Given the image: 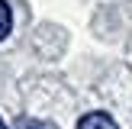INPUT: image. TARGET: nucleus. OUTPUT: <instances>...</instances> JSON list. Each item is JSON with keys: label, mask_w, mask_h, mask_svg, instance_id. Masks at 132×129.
Masks as SVG:
<instances>
[{"label": "nucleus", "mask_w": 132, "mask_h": 129, "mask_svg": "<svg viewBox=\"0 0 132 129\" xmlns=\"http://www.w3.org/2000/svg\"><path fill=\"white\" fill-rule=\"evenodd\" d=\"M0 129H6V123H3V119H0Z\"/></svg>", "instance_id": "7ed1b4c3"}, {"label": "nucleus", "mask_w": 132, "mask_h": 129, "mask_svg": "<svg viewBox=\"0 0 132 129\" xmlns=\"http://www.w3.org/2000/svg\"><path fill=\"white\" fill-rule=\"evenodd\" d=\"M77 129H119L110 113H87L77 119Z\"/></svg>", "instance_id": "f257e3e1"}, {"label": "nucleus", "mask_w": 132, "mask_h": 129, "mask_svg": "<svg viewBox=\"0 0 132 129\" xmlns=\"http://www.w3.org/2000/svg\"><path fill=\"white\" fill-rule=\"evenodd\" d=\"M10 29H13V10L6 0H0V42L10 36Z\"/></svg>", "instance_id": "f03ea898"}]
</instances>
